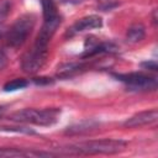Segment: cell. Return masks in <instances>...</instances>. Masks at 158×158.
I'll return each instance as SVG.
<instances>
[{"mask_svg": "<svg viewBox=\"0 0 158 158\" xmlns=\"http://www.w3.org/2000/svg\"><path fill=\"white\" fill-rule=\"evenodd\" d=\"M126 148V142L121 139H96L81 142L68 147V151L77 154H115Z\"/></svg>", "mask_w": 158, "mask_h": 158, "instance_id": "cell-1", "label": "cell"}, {"mask_svg": "<svg viewBox=\"0 0 158 158\" xmlns=\"http://www.w3.org/2000/svg\"><path fill=\"white\" fill-rule=\"evenodd\" d=\"M60 115V110L57 107L52 109H23L20 111L14 112L10 118L17 122H26V123H35L40 126H51L58 121Z\"/></svg>", "mask_w": 158, "mask_h": 158, "instance_id": "cell-2", "label": "cell"}, {"mask_svg": "<svg viewBox=\"0 0 158 158\" xmlns=\"http://www.w3.org/2000/svg\"><path fill=\"white\" fill-rule=\"evenodd\" d=\"M36 22V17L32 14H25L20 16L16 22L7 31L6 40L11 47H20L25 43L27 37L30 36Z\"/></svg>", "mask_w": 158, "mask_h": 158, "instance_id": "cell-3", "label": "cell"}, {"mask_svg": "<svg viewBox=\"0 0 158 158\" xmlns=\"http://www.w3.org/2000/svg\"><path fill=\"white\" fill-rule=\"evenodd\" d=\"M118 80L125 83L131 90H154L157 88L156 77H149L142 73H130V74H117L115 75Z\"/></svg>", "mask_w": 158, "mask_h": 158, "instance_id": "cell-4", "label": "cell"}, {"mask_svg": "<svg viewBox=\"0 0 158 158\" xmlns=\"http://www.w3.org/2000/svg\"><path fill=\"white\" fill-rule=\"evenodd\" d=\"M47 53H48L47 47H42L35 43L33 48L28 51L22 58V63H21L22 69L30 74L38 72L46 63Z\"/></svg>", "mask_w": 158, "mask_h": 158, "instance_id": "cell-5", "label": "cell"}, {"mask_svg": "<svg viewBox=\"0 0 158 158\" xmlns=\"http://www.w3.org/2000/svg\"><path fill=\"white\" fill-rule=\"evenodd\" d=\"M62 22V17L59 15L52 17V19H47L44 20L43 22V26L37 36V40H36V44L38 46H42V47H48V42L49 40L52 38V36L54 35V32L57 31V28L59 27Z\"/></svg>", "mask_w": 158, "mask_h": 158, "instance_id": "cell-6", "label": "cell"}, {"mask_svg": "<svg viewBox=\"0 0 158 158\" xmlns=\"http://www.w3.org/2000/svg\"><path fill=\"white\" fill-rule=\"evenodd\" d=\"M157 118H158V111H157V109H152V110L142 111V112H138V114L131 116L130 118H127L123 122V126L128 127V128L142 127L146 125L154 123L157 121Z\"/></svg>", "mask_w": 158, "mask_h": 158, "instance_id": "cell-7", "label": "cell"}, {"mask_svg": "<svg viewBox=\"0 0 158 158\" xmlns=\"http://www.w3.org/2000/svg\"><path fill=\"white\" fill-rule=\"evenodd\" d=\"M102 26V20L100 16L98 15H89L85 17H81L80 20H78L70 28V35L78 33V32H83V31H88V30H93V28H99Z\"/></svg>", "mask_w": 158, "mask_h": 158, "instance_id": "cell-8", "label": "cell"}, {"mask_svg": "<svg viewBox=\"0 0 158 158\" xmlns=\"http://www.w3.org/2000/svg\"><path fill=\"white\" fill-rule=\"evenodd\" d=\"M41 157V156H51V153H44V152H36V151H23V149H19V148H0V158L4 157H10V158H15V157Z\"/></svg>", "mask_w": 158, "mask_h": 158, "instance_id": "cell-9", "label": "cell"}, {"mask_svg": "<svg viewBox=\"0 0 158 158\" xmlns=\"http://www.w3.org/2000/svg\"><path fill=\"white\" fill-rule=\"evenodd\" d=\"M144 36H146V31L142 23H133L132 26L128 27L127 33H126V38L131 43L141 42L144 38Z\"/></svg>", "mask_w": 158, "mask_h": 158, "instance_id": "cell-10", "label": "cell"}, {"mask_svg": "<svg viewBox=\"0 0 158 158\" xmlns=\"http://www.w3.org/2000/svg\"><path fill=\"white\" fill-rule=\"evenodd\" d=\"M83 69H84V64L81 63H65L58 67L57 75L59 78H68V77L80 73Z\"/></svg>", "mask_w": 158, "mask_h": 158, "instance_id": "cell-11", "label": "cell"}, {"mask_svg": "<svg viewBox=\"0 0 158 158\" xmlns=\"http://www.w3.org/2000/svg\"><path fill=\"white\" fill-rule=\"evenodd\" d=\"M96 126H98V123L94 122V121H83L80 123H77L74 126L68 127L65 133L67 135H79V133H83V132H89L90 130L95 128Z\"/></svg>", "mask_w": 158, "mask_h": 158, "instance_id": "cell-12", "label": "cell"}, {"mask_svg": "<svg viewBox=\"0 0 158 158\" xmlns=\"http://www.w3.org/2000/svg\"><path fill=\"white\" fill-rule=\"evenodd\" d=\"M42 5V12H43V19H52L58 15L57 12V6L53 0H41Z\"/></svg>", "mask_w": 158, "mask_h": 158, "instance_id": "cell-13", "label": "cell"}, {"mask_svg": "<svg viewBox=\"0 0 158 158\" xmlns=\"http://www.w3.org/2000/svg\"><path fill=\"white\" fill-rule=\"evenodd\" d=\"M27 85H28V83L25 79H14L11 81H7L4 85V91H16V90L26 88Z\"/></svg>", "mask_w": 158, "mask_h": 158, "instance_id": "cell-14", "label": "cell"}, {"mask_svg": "<svg viewBox=\"0 0 158 158\" xmlns=\"http://www.w3.org/2000/svg\"><path fill=\"white\" fill-rule=\"evenodd\" d=\"M11 10V2L9 0H0V23L7 17Z\"/></svg>", "mask_w": 158, "mask_h": 158, "instance_id": "cell-15", "label": "cell"}, {"mask_svg": "<svg viewBox=\"0 0 158 158\" xmlns=\"http://www.w3.org/2000/svg\"><path fill=\"white\" fill-rule=\"evenodd\" d=\"M117 5V0H99V7L104 11L111 10Z\"/></svg>", "mask_w": 158, "mask_h": 158, "instance_id": "cell-16", "label": "cell"}, {"mask_svg": "<svg viewBox=\"0 0 158 158\" xmlns=\"http://www.w3.org/2000/svg\"><path fill=\"white\" fill-rule=\"evenodd\" d=\"M6 64H7V57H6L5 52L2 49H0V70L4 69L6 67Z\"/></svg>", "mask_w": 158, "mask_h": 158, "instance_id": "cell-17", "label": "cell"}, {"mask_svg": "<svg viewBox=\"0 0 158 158\" xmlns=\"http://www.w3.org/2000/svg\"><path fill=\"white\" fill-rule=\"evenodd\" d=\"M143 68H146V69H149V70H157V63L156 62H144V63H142L141 64Z\"/></svg>", "mask_w": 158, "mask_h": 158, "instance_id": "cell-18", "label": "cell"}, {"mask_svg": "<svg viewBox=\"0 0 158 158\" xmlns=\"http://www.w3.org/2000/svg\"><path fill=\"white\" fill-rule=\"evenodd\" d=\"M33 81L36 83V84H51L52 83V80H51V78H35L33 79Z\"/></svg>", "mask_w": 158, "mask_h": 158, "instance_id": "cell-19", "label": "cell"}, {"mask_svg": "<svg viewBox=\"0 0 158 158\" xmlns=\"http://www.w3.org/2000/svg\"><path fill=\"white\" fill-rule=\"evenodd\" d=\"M5 33H6V28H5V26H4L2 23H0V38H1Z\"/></svg>", "mask_w": 158, "mask_h": 158, "instance_id": "cell-20", "label": "cell"}, {"mask_svg": "<svg viewBox=\"0 0 158 158\" xmlns=\"http://www.w3.org/2000/svg\"><path fill=\"white\" fill-rule=\"evenodd\" d=\"M152 19H153V22H154V25H156V23H157V10H153Z\"/></svg>", "mask_w": 158, "mask_h": 158, "instance_id": "cell-21", "label": "cell"}]
</instances>
